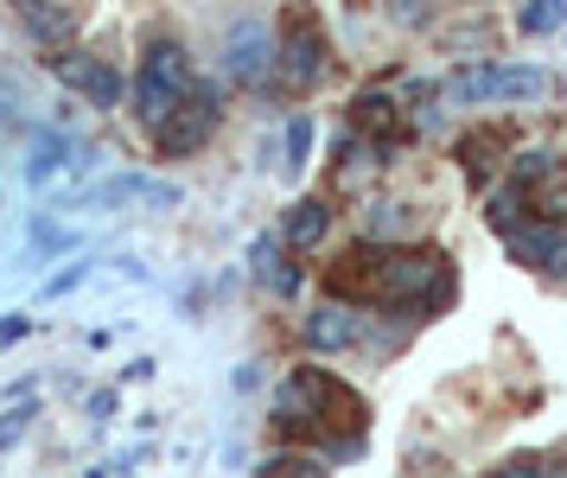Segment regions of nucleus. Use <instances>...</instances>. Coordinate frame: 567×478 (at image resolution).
Here are the masks:
<instances>
[{
    "instance_id": "nucleus-1",
    "label": "nucleus",
    "mask_w": 567,
    "mask_h": 478,
    "mask_svg": "<svg viewBox=\"0 0 567 478\" xmlns=\"http://www.w3.org/2000/svg\"><path fill=\"white\" fill-rule=\"evenodd\" d=\"M185 96H192V58L179 45H154L141 58V77H134V115L159 128Z\"/></svg>"
},
{
    "instance_id": "nucleus-2",
    "label": "nucleus",
    "mask_w": 567,
    "mask_h": 478,
    "mask_svg": "<svg viewBox=\"0 0 567 478\" xmlns=\"http://www.w3.org/2000/svg\"><path fill=\"white\" fill-rule=\"evenodd\" d=\"M446 90L465 109H478V102H536L548 96V71L542 64H478V71H460Z\"/></svg>"
},
{
    "instance_id": "nucleus-3",
    "label": "nucleus",
    "mask_w": 567,
    "mask_h": 478,
    "mask_svg": "<svg viewBox=\"0 0 567 478\" xmlns=\"http://www.w3.org/2000/svg\"><path fill=\"white\" fill-rule=\"evenodd\" d=\"M217 115H224V96H217V83H192V96H185L179 109H173V115L154 128L159 160H185V153H198V148L210 141Z\"/></svg>"
},
{
    "instance_id": "nucleus-4",
    "label": "nucleus",
    "mask_w": 567,
    "mask_h": 478,
    "mask_svg": "<svg viewBox=\"0 0 567 478\" xmlns=\"http://www.w3.org/2000/svg\"><path fill=\"white\" fill-rule=\"evenodd\" d=\"M52 77L64 83V90H78V96H90L96 109H115L122 102V71L109 64V58H90V51H58L52 58Z\"/></svg>"
},
{
    "instance_id": "nucleus-5",
    "label": "nucleus",
    "mask_w": 567,
    "mask_h": 478,
    "mask_svg": "<svg viewBox=\"0 0 567 478\" xmlns=\"http://www.w3.org/2000/svg\"><path fill=\"white\" fill-rule=\"evenodd\" d=\"M224 71H230V83H261L275 71V32H268V20H236L224 32Z\"/></svg>"
},
{
    "instance_id": "nucleus-6",
    "label": "nucleus",
    "mask_w": 567,
    "mask_h": 478,
    "mask_svg": "<svg viewBox=\"0 0 567 478\" xmlns=\"http://www.w3.org/2000/svg\"><path fill=\"white\" fill-rule=\"evenodd\" d=\"M275 58H287L281 64L287 83H312V77L326 71V39H319L312 13H293V20H287V39L275 45Z\"/></svg>"
},
{
    "instance_id": "nucleus-7",
    "label": "nucleus",
    "mask_w": 567,
    "mask_h": 478,
    "mask_svg": "<svg viewBox=\"0 0 567 478\" xmlns=\"http://www.w3.org/2000/svg\"><path fill=\"white\" fill-rule=\"evenodd\" d=\"M511 255L516 262H529V268H567V230H555V224H523V230H511Z\"/></svg>"
},
{
    "instance_id": "nucleus-8",
    "label": "nucleus",
    "mask_w": 567,
    "mask_h": 478,
    "mask_svg": "<svg viewBox=\"0 0 567 478\" xmlns=\"http://www.w3.org/2000/svg\"><path fill=\"white\" fill-rule=\"evenodd\" d=\"M363 326L351 306H319V313H307V345L312 352H344V345H358Z\"/></svg>"
},
{
    "instance_id": "nucleus-9",
    "label": "nucleus",
    "mask_w": 567,
    "mask_h": 478,
    "mask_svg": "<svg viewBox=\"0 0 567 478\" xmlns=\"http://www.w3.org/2000/svg\"><path fill=\"white\" fill-rule=\"evenodd\" d=\"M326 230H332V204H326V199H300L293 211H287L281 243H293V250H319V243H326Z\"/></svg>"
},
{
    "instance_id": "nucleus-10",
    "label": "nucleus",
    "mask_w": 567,
    "mask_h": 478,
    "mask_svg": "<svg viewBox=\"0 0 567 478\" xmlns=\"http://www.w3.org/2000/svg\"><path fill=\"white\" fill-rule=\"evenodd\" d=\"M249 262H256L261 287H275V294H293V287H300V268L281 255V243H275V236H256V243H249Z\"/></svg>"
},
{
    "instance_id": "nucleus-11",
    "label": "nucleus",
    "mask_w": 567,
    "mask_h": 478,
    "mask_svg": "<svg viewBox=\"0 0 567 478\" xmlns=\"http://www.w3.org/2000/svg\"><path fill=\"white\" fill-rule=\"evenodd\" d=\"M20 26H27L32 39H45V45L64 51V39L78 32V13L71 7H52V0H32V7H20Z\"/></svg>"
},
{
    "instance_id": "nucleus-12",
    "label": "nucleus",
    "mask_w": 567,
    "mask_h": 478,
    "mask_svg": "<svg viewBox=\"0 0 567 478\" xmlns=\"http://www.w3.org/2000/svg\"><path fill=\"white\" fill-rule=\"evenodd\" d=\"M58 166H71V134L45 128V134L32 141V153H27V179H32V185H45V179H52Z\"/></svg>"
},
{
    "instance_id": "nucleus-13",
    "label": "nucleus",
    "mask_w": 567,
    "mask_h": 478,
    "mask_svg": "<svg viewBox=\"0 0 567 478\" xmlns=\"http://www.w3.org/2000/svg\"><path fill=\"white\" fill-rule=\"evenodd\" d=\"M358 122L377 128V134H402V128H395V102L389 96H358Z\"/></svg>"
},
{
    "instance_id": "nucleus-14",
    "label": "nucleus",
    "mask_w": 567,
    "mask_h": 478,
    "mask_svg": "<svg viewBox=\"0 0 567 478\" xmlns=\"http://www.w3.org/2000/svg\"><path fill=\"white\" fill-rule=\"evenodd\" d=\"M307 153H312V122H307V115H293V122H287V166L300 173V166H307Z\"/></svg>"
},
{
    "instance_id": "nucleus-15",
    "label": "nucleus",
    "mask_w": 567,
    "mask_h": 478,
    "mask_svg": "<svg viewBox=\"0 0 567 478\" xmlns=\"http://www.w3.org/2000/svg\"><path fill=\"white\" fill-rule=\"evenodd\" d=\"M261 478H326V466L319 459H300V454H281V459H268Z\"/></svg>"
},
{
    "instance_id": "nucleus-16",
    "label": "nucleus",
    "mask_w": 567,
    "mask_h": 478,
    "mask_svg": "<svg viewBox=\"0 0 567 478\" xmlns=\"http://www.w3.org/2000/svg\"><path fill=\"white\" fill-rule=\"evenodd\" d=\"M491 478H567V466H548V459H504Z\"/></svg>"
},
{
    "instance_id": "nucleus-17",
    "label": "nucleus",
    "mask_w": 567,
    "mask_h": 478,
    "mask_svg": "<svg viewBox=\"0 0 567 478\" xmlns=\"http://www.w3.org/2000/svg\"><path fill=\"white\" fill-rule=\"evenodd\" d=\"M414 217H409V204H377V217H370V236H402Z\"/></svg>"
},
{
    "instance_id": "nucleus-18",
    "label": "nucleus",
    "mask_w": 567,
    "mask_h": 478,
    "mask_svg": "<svg viewBox=\"0 0 567 478\" xmlns=\"http://www.w3.org/2000/svg\"><path fill=\"white\" fill-rule=\"evenodd\" d=\"M561 20H567V7H555V0H536V7H523V32H555Z\"/></svg>"
},
{
    "instance_id": "nucleus-19",
    "label": "nucleus",
    "mask_w": 567,
    "mask_h": 478,
    "mask_svg": "<svg viewBox=\"0 0 567 478\" xmlns=\"http://www.w3.org/2000/svg\"><path fill=\"white\" fill-rule=\"evenodd\" d=\"M27 421H32V408H13V415H0V454H7V447L27 434Z\"/></svg>"
},
{
    "instance_id": "nucleus-20",
    "label": "nucleus",
    "mask_w": 567,
    "mask_h": 478,
    "mask_svg": "<svg viewBox=\"0 0 567 478\" xmlns=\"http://www.w3.org/2000/svg\"><path fill=\"white\" fill-rule=\"evenodd\" d=\"M83 275H90V262H78V268H64V275H52V281H45V301H58V294H71V287H78Z\"/></svg>"
},
{
    "instance_id": "nucleus-21",
    "label": "nucleus",
    "mask_w": 567,
    "mask_h": 478,
    "mask_svg": "<svg viewBox=\"0 0 567 478\" xmlns=\"http://www.w3.org/2000/svg\"><path fill=\"white\" fill-rule=\"evenodd\" d=\"M13 102H20V96H13V90H7V83H0V128L13 122Z\"/></svg>"
}]
</instances>
